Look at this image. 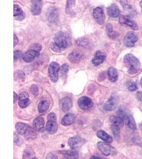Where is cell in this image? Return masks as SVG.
<instances>
[{"label":"cell","instance_id":"7c38bea8","mask_svg":"<svg viewBox=\"0 0 142 159\" xmlns=\"http://www.w3.org/2000/svg\"><path fill=\"white\" fill-rule=\"evenodd\" d=\"M40 56V52L29 49L22 54V58L24 61L27 63H31L36 57Z\"/></svg>","mask_w":142,"mask_h":159},{"label":"cell","instance_id":"5b68a950","mask_svg":"<svg viewBox=\"0 0 142 159\" xmlns=\"http://www.w3.org/2000/svg\"><path fill=\"white\" fill-rule=\"evenodd\" d=\"M60 70V66L56 61H52L50 64L48 72L50 79L53 83H56L59 79V72Z\"/></svg>","mask_w":142,"mask_h":159},{"label":"cell","instance_id":"4dcf8cb0","mask_svg":"<svg viewBox=\"0 0 142 159\" xmlns=\"http://www.w3.org/2000/svg\"><path fill=\"white\" fill-rule=\"evenodd\" d=\"M25 76V73L22 70H17L14 72V79L15 80H24Z\"/></svg>","mask_w":142,"mask_h":159},{"label":"cell","instance_id":"7dc6e473","mask_svg":"<svg viewBox=\"0 0 142 159\" xmlns=\"http://www.w3.org/2000/svg\"><path fill=\"white\" fill-rule=\"evenodd\" d=\"M14 37H13V42H14V47H15L16 45H17V43H18V37L16 36V34H14Z\"/></svg>","mask_w":142,"mask_h":159},{"label":"cell","instance_id":"8fae6325","mask_svg":"<svg viewBox=\"0 0 142 159\" xmlns=\"http://www.w3.org/2000/svg\"><path fill=\"white\" fill-rule=\"evenodd\" d=\"M119 99L117 96L113 94L104 106V109L107 111H112L115 109L118 103Z\"/></svg>","mask_w":142,"mask_h":159},{"label":"cell","instance_id":"681fc988","mask_svg":"<svg viewBox=\"0 0 142 159\" xmlns=\"http://www.w3.org/2000/svg\"><path fill=\"white\" fill-rule=\"evenodd\" d=\"M120 3L121 4V6H125L126 4H127V0H121L120 1Z\"/></svg>","mask_w":142,"mask_h":159},{"label":"cell","instance_id":"7402d4cb","mask_svg":"<svg viewBox=\"0 0 142 159\" xmlns=\"http://www.w3.org/2000/svg\"><path fill=\"white\" fill-rule=\"evenodd\" d=\"M107 74H108L109 80L111 82H116L118 80V73L117 70L115 68L110 67L107 71Z\"/></svg>","mask_w":142,"mask_h":159},{"label":"cell","instance_id":"1f68e13d","mask_svg":"<svg viewBox=\"0 0 142 159\" xmlns=\"http://www.w3.org/2000/svg\"><path fill=\"white\" fill-rule=\"evenodd\" d=\"M69 70V66L67 64H64L60 68V73L63 77H66Z\"/></svg>","mask_w":142,"mask_h":159},{"label":"cell","instance_id":"8992f818","mask_svg":"<svg viewBox=\"0 0 142 159\" xmlns=\"http://www.w3.org/2000/svg\"><path fill=\"white\" fill-rule=\"evenodd\" d=\"M97 146L98 150L105 156H114L117 154V151L115 148L107 143L99 142Z\"/></svg>","mask_w":142,"mask_h":159},{"label":"cell","instance_id":"816d5d0a","mask_svg":"<svg viewBox=\"0 0 142 159\" xmlns=\"http://www.w3.org/2000/svg\"><path fill=\"white\" fill-rule=\"evenodd\" d=\"M91 159H101L100 157H97V156H92L91 157Z\"/></svg>","mask_w":142,"mask_h":159},{"label":"cell","instance_id":"cb8c5ba5","mask_svg":"<svg viewBox=\"0 0 142 159\" xmlns=\"http://www.w3.org/2000/svg\"><path fill=\"white\" fill-rule=\"evenodd\" d=\"M76 43L78 44V45L86 48L87 49H91L93 46L92 43L89 42V40L86 38H79L77 40Z\"/></svg>","mask_w":142,"mask_h":159},{"label":"cell","instance_id":"e0dca14e","mask_svg":"<svg viewBox=\"0 0 142 159\" xmlns=\"http://www.w3.org/2000/svg\"><path fill=\"white\" fill-rule=\"evenodd\" d=\"M83 54L82 52L78 49L73 51L68 56L70 61L73 63H77L80 61L82 58Z\"/></svg>","mask_w":142,"mask_h":159},{"label":"cell","instance_id":"7a4b0ae2","mask_svg":"<svg viewBox=\"0 0 142 159\" xmlns=\"http://www.w3.org/2000/svg\"><path fill=\"white\" fill-rule=\"evenodd\" d=\"M124 62L128 67V72L134 75L139 72L140 68V63L134 55L131 54L126 55L124 57Z\"/></svg>","mask_w":142,"mask_h":159},{"label":"cell","instance_id":"f546056e","mask_svg":"<svg viewBox=\"0 0 142 159\" xmlns=\"http://www.w3.org/2000/svg\"><path fill=\"white\" fill-rule=\"evenodd\" d=\"M49 104L46 101H40L38 105V110L40 113H44L49 109Z\"/></svg>","mask_w":142,"mask_h":159},{"label":"cell","instance_id":"b9f144b4","mask_svg":"<svg viewBox=\"0 0 142 159\" xmlns=\"http://www.w3.org/2000/svg\"><path fill=\"white\" fill-rule=\"evenodd\" d=\"M22 57L21 52L19 51H15L14 52V61H17Z\"/></svg>","mask_w":142,"mask_h":159},{"label":"cell","instance_id":"d590c367","mask_svg":"<svg viewBox=\"0 0 142 159\" xmlns=\"http://www.w3.org/2000/svg\"><path fill=\"white\" fill-rule=\"evenodd\" d=\"M22 14V11L21 7L18 5H14V9H13V15L14 16H18Z\"/></svg>","mask_w":142,"mask_h":159},{"label":"cell","instance_id":"5bb4252c","mask_svg":"<svg viewBox=\"0 0 142 159\" xmlns=\"http://www.w3.org/2000/svg\"><path fill=\"white\" fill-rule=\"evenodd\" d=\"M44 118L39 117L35 119L33 121V127L36 131L38 132H43L44 130Z\"/></svg>","mask_w":142,"mask_h":159},{"label":"cell","instance_id":"bcb514c9","mask_svg":"<svg viewBox=\"0 0 142 159\" xmlns=\"http://www.w3.org/2000/svg\"><path fill=\"white\" fill-rule=\"evenodd\" d=\"M15 142L17 144H19V143H21V140L19 137L18 135L15 133Z\"/></svg>","mask_w":142,"mask_h":159},{"label":"cell","instance_id":"74e56055","mask_svg":"<svg viewBox=\"0 0 142 159\" xmlns=\"http://www.w3.org/2000/svg\"><path fill=\"white\" fill-rule=\"evenodd\" d=\"M75 1L76 0H67V7H66V11L67 13L69 12L70 10L71 7L75 6Z\"/></svg>","mask_w":142,"mask_h":159},{"label":"cell","instance_id":"4316f807","mask_svg":"<svg viewBox=\"0 0 142 159\" xmlns=\"http://www.w3.org/2000/svg\"><path fill=\"white\" fill-rule=\"evenodd\" d=\"M110 121L112 124L118 125L121 128L124 126V123L121 118L118 116H112L110 117Z\"/></svg>","mask_w":142,"mask_h":159},{"label":"cell","instance_id":"ba28073f","mask_svg":"<svg viewBox=\"0 0 142 159\" xmlns=\"http://www.w3.org/2000/svg\"><path fill=\"white\" fill-rule=\"evenodd\" d=\"M119 22L122 25H127L135 30H139V27L136 23L130 16L123 15L120 16L119 17Z\"/></svg>","mask_w":142,"mask_h":159},{"label":"cell","instance_id":"f5cc1de1","mask_svg":"<svg viewBox=\"0 0 142 159\" xmlns=\"http://www.w3.org/2000/svg\"><path fill=\"white\" fill-rule=\"evenodd\" d=\"M140 6L141 9H142V0L141 1V2H140Z\"/></svg>","mask_w":142,"mask_h":159},{"label":"cell","instance_id":"6da1fadb","mask_svg":"<svg viewBox=\"0 0 142 159\" xmlns=\"http://www.w3.org/2000/svg\"><path fill=\"white\" fill-rule=\"evenodd\" d=\"M34 129L25 123L19 122L16 124L17 132L27 140H34L36 139V132Z\"/></svg>","mask_w":142,"mask_h":159},{"label":"cell","instance_id":"f35d334b","mask_svg":"<svg viewBox=\"0 0 142 159\" xmlns=\"http://www.w3.org/2000/svg\"><path fill=\"white\" fill-rule=\"evenodd\" d=\"M29 90L33 95L36 96H38V88L36 85H35V84L31 85V87H30Z\"/></svg>","mask_w":142,"mask_h":159},{"label":"cell","instance_id":"d6986e66","mask_svg":"<svg viewBox=\"0 0 142 159\" xmlns=\"http://www.w3.org/2000/svg\"><path fill=\"white\" fill-rule=\"evenodd\" d=\"M42 9V0H32L31 12L33 15H40Z\"/></svg>","mask_w":142,"mask_h":159},{"label":"cell","instance_id":"7bdbcfd3","mask_svg":"<svg viewBox=\"0 0 142 159\" xmlns=\"http://www.w3.org/2000/svg\"><path fill=\"white\" fill-rule=\"evenodd\" d=\"M137 89V86L136 83H133L128 87V90L130 91H134L136 90Z\"/></svg>","mask_w":142,"mask_h":159},{"label":"cell","instance_id":"2e32d148","mask_svg":"<svg viewBox=\"0 0 142 159\" xmlns=\"http://www.w3.org/2000/svg\"><path fill=\"white\" fill-rule=\"evenodd\" d=\"M106 54L101 51H97L95 54L94 57L92 60V63L95 66H98L103 63L106 60Z\"/></svg>","mask_w":142,"mask_h":159},{"label":"cell","instance_id":"db71d44e","mask_svg":"<svg viewBox=\"0 0 142 159\" xmlns=\"http://www.w3.org/2000/svg\"><path fill=\"white\" fill-rule=\"evenodd\" d=\"M140 85H141L142 88V78H141V80H140Z\"/></svg>","mask_w":142,"mask_h":159},{"label":"cell","instance_id":"e575fe53","mask_svg":"<svg viewBox=\"0 0 142 159\" xmlns=\"http://www.w3.org/2000/svg\"><path fill=\"white\" fill-rule=\"evenodd\" d=\"M50 48L55 52H60L63 51V49L60 46H59L55 42L51 43L50 44Z\"/></svg>","mask_w":142,"mask_h":159},{"label":"cell","instance_id":"83f0119b","mask_svg":"<svg viewBox=\"0 0 142 159\" xmlns=\"http://www.w3.org/2000/svg\"><path fill=\"white\" fill-rule=\"evenodd\" d=\"M106 29H107V35L110 38H112V39H116L118 37V34L113 30V28L111 24H107Z\"/></svg>","mask_w":142,"mask_h":159},{"label":"cell","instance_id":"3957f363","mask_svg":"<svg viewBox=\"0 0 142 159\" xmlns=\"http://www.w3.org/2000/svg\"><path fill=\"white\" fill-rule=\"evenodd\" d=\"M54 40L57 45L63 50L69 47L71 45V38L68 33L60 31L55 35Z\"/></svg>","mask_w":142,"mask_h":159},{"label":"cell","instance_id":"9c48e42d","mask_svg":"<svg viewBox=\"0 0 142 159\" xmlns=\"http://www.w3.org/2000/svg\"><path fill=\"white\" fill-rule=\"evenodd\" d=\"M138 40V37L136 34L133 32H129L125 37L124 43L125 46L127 47H132L135 45V43Z\"/></svg>","mask_w":142,"mask_h":159},{"label":"cell","instance_id":"9a60e30c","mask_svg":"<svg viewBox=\"0 0 142 159\" xmlns=\"http://www.w3.org/2000/svg\"><path fill=\"white\" fill-rule=\"evenodd\" d=\"M76 119V116L72 113H68L66 114L61 119V123L64 126H68L72 125L74 123Z\"/></svg>","mask_w":142,"mask_h":159},{"label":"cell","instance_id":"d6a6232c","mask_svg":"<svg viewBox=\"0 0 142 159\" xmlns=\"http://www.w3.org/2000/svg\"><path fill=\"white\" fill-rule=\"evenodd\" d=\"M121 129L120 126H119L118 125H115V124H112L111 125V129L112 130L113 135L115 136V138L117 139L119 138V134H120V129Z\"/></svg>","mask_w":142,"mask_h":159},{"label":"cell","instance_id":"d4e9b609","mask_svg":"<svg viewBox=\"0 0 142 159\" xmlns=\"http://www.w3.org/2000/svg\"><path fill=\"white\" fill-rule=\"evenodd\" d=\"M59 153L69 159H78L79 157V154L77 152L71 150H62L60 151Z\"/></svg>","mask_w":142,"mask_h":159},{"label":"cell","instance_id":"30bf717a","mask_svg":"<svg viewBox=\"0 0 142 159\" xmlns=\"http://www.w3.org/2000/svg\"><path fill=\"white\" fill-rule=\"evenodd\" d=\"M79 106L83 110H88L93 106V102L90 98L87 97H82L79 98L78 101Z\"/></svg>","mask_w":142,"mask_h":159},{"label":"cell","instance_id":"8d00e7d4","mask_svg":"<svg viewBox=\"0 0 142 159\" xmlns=\"http://www.w3.org/2000/svg\"><path fill=\"white\" fill-rule=\"evenodd\" d=\"M29 49L40 52L42 49V46L40 45V44H39V43H33L29 46Z\"/></svg>","mask_w":142,"mask_h":159},{"label":"cell","instance_id":"60d3db41","mask_svg":"<svg viewBox=\"0 0 142 159\" xmlns=\"http://www.w3.org/2000/svg\"><path fill=\"white\" fill-rule=\"evenodd\" d=\"M47 120H55L57 121V115L54 112L50 113L47 117Z\"/></svg>","mask_w":142,"mask_h":159},{"label":"cell","instance_id":"484cf974","mask_svg":"<svg viewBox=\"0 0 142 159\" xmlns=\"http://www.w3.org/2000/svg\"><path fill=\"white\" fill-rule=\"evenodd\" d=\"M23 159H36L35 152L31 148H27L24 151L23 154Z\"/></svg>","mask_w":142,"mask_h":159},{"label":"cell","instance_id":"277c9868","mask_svg":"<svg viewBox=\"0 0 142 159\" xmlns=\"http://www.w3.org/2000/svg\"><path fill=\"white\" fill-rule=\"evenodd\" d=\"M118 114L124 118L127 123L128 126L130 129H136V125L135 123V120L134 119L133 116L130 112L123 108L119 109Z\"/></svg>","mask_w":142,"mask_h":159},{"label":"cell","instance_id":"52a82bcc","mask_svg":"<svg viewBox=\"0 0 142 159\" xmlns=\"http://www.w3.org/2000/svg\"><path fill=\"white\" fill-rule=\"evenodd\" d=\"M85 143V139H83L78 136L72 137L68 141V144L72 150L79 149Z\"/></svg>","mask_w":142,"mask_h":159},{"label":"cell","instance_id":"ab89813d","mask_svg":"<svg viewBox=\"0 0 142 159\" xmlns=\"http://www.w3.org/2000/svg\"><path fill=\"white\" fill-rule=\"evenodd\" d=\"M29 94H28L27 92H26V91H23V92H21L20 94H19V100L27 99H29Z\"/></svg>","mask_w":142,"mask_h":159},{"label":"cell","instance_id":"836d02e7","mask_svg":"<svg viewBox=\"0 0 142 159\" xmlns=\"http://www.w3.org/2000/svg\"><path fill=\"white\" fill-rule=\"evenodd\" d=\"M30 103H31V101H30L29 99L19 100V106L21 108H25L30 105Z\"/></svg>","mask_w":142,"mask_h":159},{"label":"cell","instance_id":"f907efd6","mask_svg":"<svg viewBox=\"0 0 142 159\" xmlns=\"http://www.w3.org/2000/svg\"><path fill=\"white\" fill-rule=\"evenodd\" d=\"M124 9L126 10H129L131 9V6L128 4H126L125 6H124Z\"/></svg>","mask_w":142,"mask_h":159},{"label":"cell","instance_id":"c3c4849f","mask_svg":"<svg viewBox=\"0 0 142 159\" xmlns=\"http://www.w3.org/2000/svg\"><path fill=\"white\" fill-rule=\"evenodd\" d=\"M13 93H14V94H13V96H14V98H13V102L15 103V102L16 101V100H17V99H19V97L18 95L16 94V92H14Z\"/></svg>","mask_w":142,"mask_h":159},{"label":"cell","instance_id":"f6af8a7d","mask_svg":"<svg viewBox=\"0 0 142 159\" xmlns=\"http://www.w3.org/2000/svg\"><path fill=\"white\" fill-rule=\"evenodd\" d=\"M136 97L139 101L142 102V91H138L136 93Z\"/></svg>","mask_w":142,"mask_h":159},{"label":"cell","instance_id":"603a6c76","mask_svg":"<svg viewBox=\"0 0 142 159\" xmlns=\"http://www.w3.org/2000/svg\"><path fill=\"white\" fill-rule=\"evenodd\" d=\"M97 135L99 139H100L107 143H110L113 141L112 138L111 136L108 135L104 130H98V132H97Z\"/></svg>","mask_w":142,"mask_h":159},{"label":"cell","instance_id":"44dd1931","mask_svg":"<svg viewBox=\"0 0 142 159\" xmlns=\"http://www.w3.org/2000/svg\"><path fill=\"white\" fill-rule=\"evenodd\" d=\"M107 12L110 16L112 18H116L119 16L120 11L117 5L112 4L107 8Z\"/></svg>","mask_w":142,"mask_h":159},{"label":"cell","instance_id":"ac0fdd59","mask_svg":"<svg viewBox=\"0 0 142 159\" xmlns=\"http://www.w3.org/2000/svg\"><path fill=\"white\" fill-rule=\"evenodd\" d=\"M60 105L62 110L64 112H67L73 107V101L69 97H66L61 100Z\"/></svg>","mask_w":142,"mask_h":159},{"label":"cell","instance_id":"ffe728a7","mask_svg":"<svg viewBox=\"0 0 142 159\" xmlns=\"http://www.w3.org/2000/svg\"><path fill=\"white\" fill-rule=\"evenodd\" d=\"M58 124L57 121L55 120H47L46 125V129L48 133L50 134H53L55 133L58 130Z\"/></svg>","mask_w":142,"mask_h":159},{"label":"cell","instance_id":"ee69618b","mask_svg":"<svg viewBox=\"0 0 142 159\" xmlns=\"http://www.w3.org/2000/svg\"><path fill=\"white\" fill-rule=\"evenodd\" d=\"M46 159H58L57 156L53 153H49L46 156Z\"/></svg>","mask_w":142,"mask_h":159},{"label":"cell","instance_id":"4fadbf2b","mask_svg":"<svg viewBox=\"0 0 142 159\" xmlns=\"http://www.w3.org/2000/svg\"><path fill=\"white\" fill-rule=\"evenodd\" d=\"M93 16L97 22L103 25L105 22V15L103 10L101 7H97L93 11Z\"/></svg>","mask_w":142,"mask_h":159},{"label":"cell","instance_id":"f1b7e54d","mask_svg":"<svg viewBox=\"0 0 142 159\" xmlns=\"http://www.w3.org/2000/svg\"><path fill=\"white\" fill-rule=\"evenodd\" d=\"M58 18V13L55 8L51 9L48 12V19L50 22H55Z\"/></svg>","mask_w":142,"mask_h":159}]
</instances>
